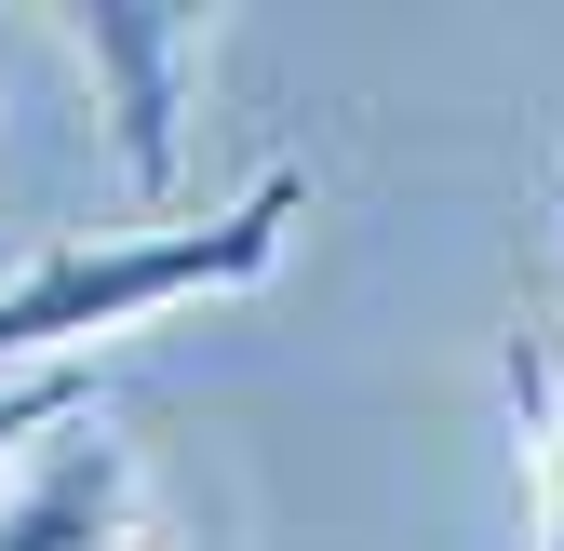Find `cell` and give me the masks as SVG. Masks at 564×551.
<instances>
[{"mask_svg": "<svg viewBox=\"0 0 564 551\" xmlns=\"http://www.w3.org/2000/svg\"><path fill=\"white\" fill-rule=\"evenodd\" d=\"M310 216V175L269 162L242 202H216V216L188 229H95V242H41L14 283H0V377L14 364H54V350H95V336L121 323H162L188 296H242L282 269V242H296Z\"/></svg>", "mask_w": 564, "mask_h": 551, "instance_id": "obj_1", "label": "cell"}, {"mask_svg": "<svg viewBox=\"0 0 564 551\" xmlns=\"http://www.w3.org/2000/svg\"><path fill=\"white\" fill-rule=\"evenodd\" d=\"M121 525H134V471H121V444L82 403V418H54L14 457V485H0V551H121Z\"/></svg>", "mask_w": 564, "mask_h": 551, "instance_id": "obj_2", "label": "cell"}, {"mask_svg": "<svg viewBox=\"0 0 564 551\" xmlns=\"http://www.w3.org/2000/svg\"><path fill=\"white\" fill-rule=\"evenodd\" d=\"M524 511H538V551H564V485H524Z\"/></svg>", "mask_w": 564, "mask_h": 551, "instance_id": "obj_3", "label": "cell"}]
</instances>
